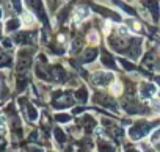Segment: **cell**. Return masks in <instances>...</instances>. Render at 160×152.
<instances>
[{"label":"cell","instance_id":"1","mask_svg":"<svg viewBox=\"0 0 160 152\" xmlns=\"http://www.w3.org/2000/svg\"><path fill=\"white\" fill-rule=\"evenodd\" d=\"M88 16V10L87 8H82V7H78L77 8V11H75V16H74V21L75 22H80L83 17H87Z\"/></svg>","mask_w":160,"mask_h":152},{"label":"cell","instance_id":"2","mask_svg":"<svg viewBox=\"0 0 160 152\" xmlns=\"http://www.w3.org/2000/svg\"><path fill=\"white\" fill-rule=\"evenodd\" d=\"M22 22H25L27 25H32V24H33V17H32V14L25 13V14L22 16Z\"/></svg>","mask_w":160,"mask_h":152},{"label":"cell","instance_id":"3","mask_svg":"<svg viewBox=\"0 0 160 152\" xmlns=\"http://www.w3.org/2000/svg\"><path fill=\"white\" fill-rule=\"evenodd\" d=\"M113 86H115V88H113V93H115V94H119V93H121V85H119V83H115Z\"/></svg>","mask_w":160,"mask_h":152},{"label":"cell","instance_id":"4","mask_svg":"<svg viewBox=\"0 0 160 152\" xmlns=\"http://www.w3.org/2000/svg\"><path fill=\"white\" fill-rule=\"evenodd\" d=\"M90 39H91V42H98V39H96V33H91V35H90Z\"/></svg>","mask_w":160,"mask_h":152},{"label":"cell","instance_id":"5","mask_svg":"<svg viewBox=\"0 0 160 152\" xmlns=\"http://www.w3.org/2000/svg\"><path fill=\"white\" fill-rule=\"evenodd\" d=\"M152 105H154V108H155L157 111H160V104H158V102H152Z\"/></svg>","mask_w":160,"mask_h":152}]
</instances>
